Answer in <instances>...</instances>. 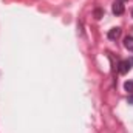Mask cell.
<instances>
[{
  "instance_id": "cell-1",
  "label": "cell",
  "mask_w": 133,
  "mask_h": 133,
  "mask_svg": "<svg viewBox=\"0 0 133 133\" xmlns=\"http://www.w3.org/2000/svg\"><path fill=\"white\" fill-rule=\"evenodd\" d=\"M132 64H130V61H121L119 62V66H118V70H119V73L121 74H125V73H129V70L132 68Z\"/></svg>"
},
{
  "instance_id": "cell-2",
  "label": "cell",
  "mask_w": 133,
  "mask_h": 133,
  "mask_svg": "<svg viewBox=\"0 0 133 133\" xmlns=\"http://www.w3.org/2000/svg\"><path fill=\"white\" fill-rule=\"evenodd\" d=\"M113 12L116 14V16H121V14H124V5L121 3V2H115V5H113Z\"/></svg>"
},
{
  "instance_id": "cell-3",
  "label": "cell",
  "mask_w": 133,
  "mask_h": 133,
  "mask_svg": "<svg viewBox=\"0 0 133 133\" xmlns=\"http://www.w3.org/2000/svg\"><path fill=\"white\" fill-rule=\"evenodd\" d=\"M119 36H121V28H118V26H116V28H111V30L108 31V39H110V40H116Z\"/></svg>"
},
{
  "instance_id": "cell-4",
  "label": "cell",
  "mask_w": 133,
  "mask_h": 133,
  "mask_svg": "<svg viewBox=\"0 0 133 133\" xmlns=\"http://www.w3.org/2000/svg\"><path fill=\"white\" fill-rule=\"evenodd\" d=\"M124 46H125L129 51H132L133 53V37L132 36H127V37L124 39Z\"/></svg>"
},
{
  "instance_id": "cell-5",
  "label": "cell",
  "mask_w": 133,
  "mask_h": 133,
  "mask_svg": "<svg viewBox=\"0 0 133 133\" xmlns=\"http://www.w3.org/2000/svg\"><path fill=\"white\" fill-rule=\"evenodd\" d=\"M124 88H125V91H127V93H130V95H132V93H133V81H127V82L124 84Z\"/></svg>"
},
{
  "instance_id": "cell-6",
  "label": "cell",
  "mask_w": 133,
  "mask_h": 133,
  "mask_svg": "<svg viewBox=\"0 0 133 133\" xmlns=\"http://www.w3.org/2000/svg\"><path fill=\"white\" fill-rule=\"evenodd\" d=\"M102 14H104V12H102V9H96V11H95V17H96V19H101V17H102Z\"/></svg>"
},
{
  "instance_id": "cell-7",
  "label": "cell",
  "mask_w": 133,
  "mask_h": 133,
  "mask_svg": "<svg viewBox=\"0 0 133 133\" xmlns=\"http://www.w3.org/2000/svg\"><path fill=\"white\" fill-rule=\"evenodd\" d=\"M129 104H133V93H132V96L129 98Z\"/></svg>"
},
{
  "instance_id": "cell-8",
  "label": "cell",
  "mask_w": 133,
  "mask_h": 133,
  "mask_svg": "<svg viewBox=\"0 0 133 133\" xmlns=\"http://www.w3.org/2000/svg\"><path fill=\"white\" fill-rule=\"evenodd\" d=\"M118 2H121V3H124V2H125V0H118Z\"/></svg>"
},
{
  "instance_id": "cell-9",
  "label": "cell",
  "mask_w": 133,
  "mask_h": 133,
  "mask_svg": "<svg viewBox=\"0 0 133 133\" xmlns=\"http://www.w3.org/2000/svg\"><path fill=\"white\" fill-rule=\"evenodd\" d=\"M132 16H133V11H132Z\"/></svg>"
}]
</instances>
